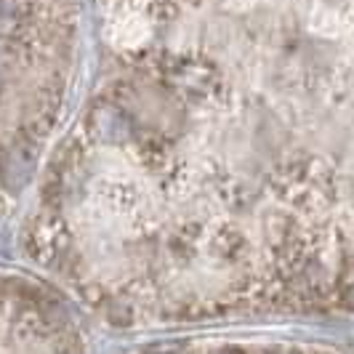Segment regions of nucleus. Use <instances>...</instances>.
<instances>
[{"instance_id":"f257e3e1","label":"nucleus","mask_w":354,"mask_h":354,"mask_svg":"<svg viewBox=\"0 0 354 354\" xmlns=\"http://www.w3.org/2000/svg\"><path fill=\"white\" fill-rule=\"evenodd\" d=\"M341 301H344L346 309H352L354 312V269L346 274V280H344V285H341Z\"/></svg>"}]
</instances>
